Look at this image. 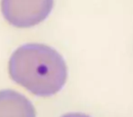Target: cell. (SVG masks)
<instances>
[{
	"label": "cell",
	"mask_w": 133,
	"mask_h": 117,
	"mask_svg": "<svg viewBox=\"0 0 133 117\" xmlns=\"http://www.w3.org/2000/svg\"><path fill=\"white\" fill-rule=\"evenodd\" d=\"M61 117H90L89 115L85 114V113H66V114L63 115Z\"/></svg>",
	"instance_id": "obj_4"
},
{
	"label": "cell",
	"mask_w": 133,
	"mask_h": 117,
	"mask_svg": "<svg viewBox=\"0 0 133 117\" xmlns=\"http://www.w3.org/2000/svg\"><path fill=\"white\" fill-rule=\"evenodd\" d=\"M9 73L17 83L37 96H51L65 85L68 69L62 56L44 44H26L10 58Z\"/></svg>",
	"instance_id": "obj_1"
},
{
	"label": "cell",
	"mask_w": 133,
	"mask_h": 117,
	"mask_svg": "<svg viewBox=\"0 0 133 117\" xmlns=\"http://www.w3.org/2000/svg\"><path fill=\"white\" fill-rule=\"evenodd\" d=\"M54 0H17L9 15V20L17 27L35 26L46 19L53 8Z\"/></svg>",
	"instance_id": "obj_2"
},
{
	"label": "cell",
	"mask_w": 133,
	"mask_h": 117,
	"mask_svg": "<svg viewBox=\"0 0 133 117\" xmlns=\"http://www.w3.org/2000/svg\"><path fill=\"white\" fill-rule=\"evenodd\" d=\"M0 117H36L31 102L17 91H0Z\"/></svg>",
	"instance_id": "obj_3"
}]
</instances>
